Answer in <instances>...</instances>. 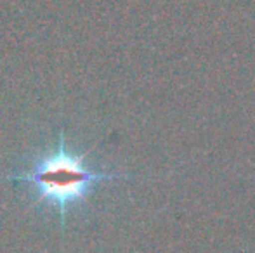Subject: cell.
<instances>
[{
    "mask_svg": "<svg viewBox=\"0 0 255 253\" xmlns=\"http://www.w3.org/2000/svg\"><path fill=\"white\" fill-rule=\"evenodd\" d=\"M16 182H30L37 191L40 203L59 210L61 229L66 224V210L70 205L82 201L89 191L103 180L117 179L110 173L92 172L85 167V155H75L66 148V141L61 132L57 146L52 153L40 156L33 163V169L21 175H10Z\"/></svg>",
    "mask_w": 255,
    "mask_h": 253,
    "instance_id": "obj_1",
    "label": "cell"
}]
</instances>
